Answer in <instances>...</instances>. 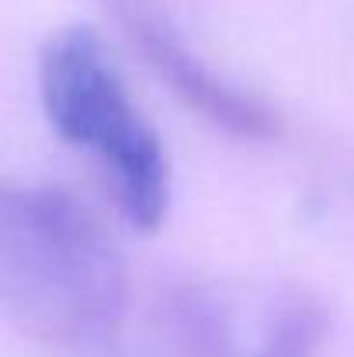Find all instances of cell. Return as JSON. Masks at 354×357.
Returning <instances> with one entry per match:
<instances>
[{"mask_svg": "<svg viewBox=\"0 0 354 357\" xmlns=\"http://www.w3.org/2000/svg\"><path fill=\"white\" fill-rule=\"evenodd\" d=\"M115 21L121 24L132 49L146 59V66L177 94L184 108L230 132L236 139H274L281 119L260 98L239 91L226 77H219L177 31L163 0H108Z\"/></svg>", "mask_w": 354, "mask_h": 357, "instance_id": "obj_4", "label": "cell"}, {"mask_svg": "<svg viewBox=\"0 0 354 357\" xmlns=\"http://www.w3.org/2000/svg\"><path fill=\"white\" fill-rule=\"evenodd\" d=\"M128 309L115 239L66 191L0 181V316L63 354H108Z\"/></svg>", "mask_w": 354, "mask_h": 357, "instance_id": "obj_1", "label": "cell"}, {"mask_svg": "<svg viewBox=\"0 0 354 357\" xmlns=\"http://www.w3.org/2000/svg\"><path fill=\"white\" fill-rule=\"evenodd\" d=\"M163 316L181 357H309L327 333V309L299 288L271 291L253 319L216 288H181Z\"/></svg>", "mask_w": 354, "mask_h": 357, "instance_id": "obj_3", "label": "cell"}, {"mask_svg": "<svg viewBox=\"0 0 354 357\" xmlns=\"http://www.w3.org/2000/svg\"><path fill=\"white\" fill-rule=\"evenodd\" d=\"M105 357H118V354H112V351H108V354H105Z\"/></svg>", "mask_w": 354, "mask_h": 357, "instance_id": "obj_5", "label": "cell"}, {"mask_svg": "<svg viewBox=\"0 0 354 357\" xmlns=\"http://www.w3.org/2000/svg\"><path fill=\"white\" fill-rule=\"evenodd\" d=\"M38 101L52 132L98 163L121 219L156 233L170 212V160L94 28L70 24L45 38Z\"/></svg>", "mask_w": 354, "mask_h": 357, "instance_id": "obj_2", "label": "cell"}]
</instances>
